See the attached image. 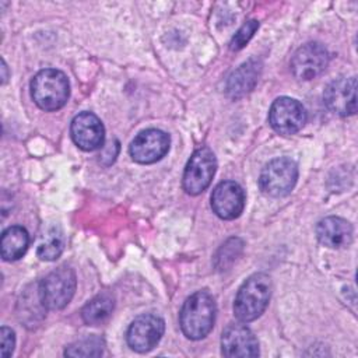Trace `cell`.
I'll use <instances>...</instances> for the list:
<instances>
[{
	"mask_svg": "<svg viewBox=\"0 0 358 358\" xmlns=\"http://www.w3.org/2000/svg\"><path fill=\"white\" fill-rule=\"evenodd\" d=\"M217 306L207 291L192 294L182 305L179 323L183 334L190 340L204 338L214 326Z\"/></svg>",
	"mask_w": 358,
	"mask_h": 358,
	"instance_id": "1",
	"label": "cell"
},
{
	"mask_svg": "<svg viewBox=\"0 0 358 358\" xmlns=\"http://www.w3.org/2000/svg\"><path fill=\"white\" fill-rule=\"evenodd\" d=\"M271 296V280L266 273L252 274L238 289L234 313L238 320L249 323L256 320L267 308Z\"/></svg>",
	"mask_w": 358,
	"mask_h": 358,
	"instance_id": "2",
	"label": "cell"
},
{
	"mask_svg": "<svg viewBox=\"0 0 358 358\" xmlns=\"http://www.w3.org/2000/svg\"><path fill=\"white\" fill-rule=\"evenodd\" d=\"M70 95V84L66 74L56 69H45L31 81V96L43 110L53 112L63 108Z\"/></svg>",
	"mask_w": 358,
	"mask_h": 358,
	"instance_id": "3",
	"label": "cell"
},
{
	"mask_svg": "<svg viewBox=\"0 0 358 358\" xmlns=\"http://www.w3.org/2000/svg\"><path fill=\"white\" fill-rule=\"evenodd\" d=\"M76 274L67 267L62 266L49 273L39 284V298L43 308L50 310L63 309L76 292Z\"/></svg>",
	"mask_w": 358,
	"mask_h": 358,
	"instance_id": "4",
	"label": "cell"
},
{
	"mask_svg": "<svg viewBox=\"0 0 358 358\" xmlns=\"http://www.w3.org/2000/svg\"><path fill=\"white\" fill-rule=\"evenodd\" d=\"M298 179L296 164L285 157L271 159L260 172V190L271 197H284L291 193Z\"/></svg>",
	"mask_w": 358,
	"mask_h": 358,
	"instance_id": "5",
	"label": "cell"
},
{
	"mask_svg": "<svg viewBox=\"0 0 358 358\" xmlns=\"http://www.w3.org/2000/svg\"><path fill=\"white\" fill-rule=\"evenodd\" d=\"M217 169V159L214 152L208 147L197 148L189 158L183 178L182 186L187 194L197 196L203 193L211 183Z\"/></svg>",
	"mask_w": 358,
	"mask_h": 358,
	"instance_id": "6",
	"label": "cell"
},
{
	"mask_svg": "<svg viewBox=\"0 0 358 358\" xmlns=\"http://www.w3.org/2000/svg\"><path fill=\"white\" fill-rule=\"evenodd\" d=\"M268 122L280 134H295L306 123V109L294 98L280 96L270 106Z\"/></svg>",
	"mask_w": 358,
	"mask_h": 358,
	"instance_id": "7",
	"label": "cell"
},
{
	"mask_svg": "<svg viewBox=\"0 0 358 358\" xmlns=\"http://www.w3.org/2000/svg\"><path fill=\"white\" fill-rule=\"evenodd\" d=\"M165 330L164 320L152 313L137 316L129 326L126 340L129 347L136 352L151 351L161 340Z\"/></svg>",
	"mask_w": 358,
	"mask_h": 358,
	"instance_id": "8",
	"label": "cell"
},
{
	"mask_svg": "<svg viewBox=\"0 0 358 358\" xmlns=\"http://www.w3.org/2000/svg\"><path fill=\"white\" fill-rule=\"evenodd\" d=\"M169 136L159 129H147L140 131L130 143L129 152L137 164H154L162 159L169 151Z\"/></svg>",
	"mask_w": 358,
	"mask_h": 358,
	"instance_id": "9",
	"label": "cell"
},
{
	"mask_svg": "<svg viewBox=\"0 0 358 358\" xmlns=\"http://www.w3.org/2000/svg\"><path fill=\"white\" fill-rule=\"evenodd\" d=\"M329 64V52L319 42L302 45L292 56L289 67L298 80H312L320 76Z\"/></svg>",
	"mask_w": 358,
	"mask_h": 358,
	"instance_id": "10",
	"label": "cell"
},
{
	"mask_svg": "<svg viewBox=\"0 0 358 358\" xmlns=\"http://www.w3.org/2000/svg\"><path fill=\"white\" fill-rule=\"evenodd\" d=\"M326 106L338 116H351L357 112V80L355 77H338L323 92Z\"/></svg>",
	"mask_w": 358,
	"mask_h": 358,
	"instance_id": "11",
	"label": "cell"
},
{
	"mask_svg": "<svg viewBox=\"0 0 358 358\" xmlns=\"http://www.w3.org/2000/svg\"><path fill=\"white\" fill-rule=\"evenodd\" d=\"M70 133L74 144L84 151H95L102 147L105 129L101 119L91 112H81L71 120Z\"/></svg>",
	"mask_w": 358,
	"mask_h": 358,
	"instance_id": "12",
	"label": "cell"
},
{
	"mask_svg": "<svg viewBox=\"0 0 358 358\" xmlns=\"http://www.w3.org/2000/svg\"><path fill=\"white\" fill-rule=\"evenodd\" d=\"M245 207V192L234 180L218 183L211 193V208L222 220L238 218Z\"/></svg>",
	"mask_w": 358,
	"mask_h": 358,
	"instance_id": "13",
	"label": "cell"
},
{
	"mask_svg": "<svg viewBox=\"0 0 358 358\" xmlns=\"http://www.w3.org/2000/svg\"><path fill=\"white\" fill-rule=\"evenodd\" d=\"M221 351L225 357L246 358L259 355V343L250 329L243 324H229L221 336Z\"/></svg>",
	"mask_w": 358,
	"mask_h": 358,
	"instance_id": "14",
	"label": "cell"
},
{
	"mask_svg": "<svg viewBox=\"0 0 358 358\" xmlns=\"http://www.w3.org/2000/svg\"><path fill=\"white\" fill-rule=\"evenodd\" d=\"M316 236L319 242L327 248H345L352 241V227L341 217H326L317 222Z\"/></svg>",
	"mask_w": 358,
	"mask_h": 358,
	"instance_id": "15",
	"label": "cell"
},
{
	"mask_svg": "<svg viewBox=\"0 0 358 358\" xmlns=\"http://www.w3.org/2000/svg\"><path fill=\"white\" fill-rule=\"evenodd\" d=\"M262 73V63L256 59H250L242 63L236 70L231 73L225 84V92L231 99H239L249 94Z\"/></svg>",
	"mask_w": 358,
	"mask_h": 358,
	"instance_id": "16",
	"label": "cell"
},
{
	"mask_svg": "<svg viewBox=\"0 0 358 358\" xmlns=\"http://www.w3.org/2000/svg\"><path fill=\"white\" fill-rule=\"evenodd\" d=\"M29 246V234L20 225L8 227L1 234L0 253L3 260L14 262L21 259Z\"/></svg>",
	"mask_w": 358,
	"mask_h": 358,
	"instance_id": "17",
	"label": "cell"
},
{
	"mask_svg": "<svg viewBox=\"0 0 358 358\" xmlns=\"http://www.w3.org/2000/svg\"><path fill=\"white\" fill-rule=\"evenodd\" d=\"M115 306V299L109 292H102L88 301L81 309V317L87 324H99L109 317Z\"/></svg>",
	"mask_w": 358,
	"mask_h": 358,
	"instance_id": "18",
	"label": "cell"
},
{
	"mask_svg": "<svg viewBox=\"0 0 358 358\" xmlns=\"http://www.w3.org/2000/svg\"><path fill=\"white\" fill-rule=\"evenodd\" d=\"M64 243L66 239L63 231L59 227H52L48 229L46 235L38 246V256L46 262L56 260L62 255Z\"/></svg>",
	"mask_w": 358,
	"mask_h": 358,
	"instance_id": "19",
	"label": "cell"
},
{
	"mask_svg": "<svg viewBox=\"0 0 358 358\" xmlns=\"http://www.w3.org/2000/svg\"><path fill=\"white\" fill-rule=\"evenodd\" d=\"M102 351H103V340L96 336H91L69 345L64 351V355L66 357H98V355H102Z\"/></svg>",
	"mask_w": 358,
	"mask_h": 358,
	"instance_id": "20",
	"label": "cell"
},
{
	"mask_svg": "<svg viewBox=\"0 0 358 358\" xmlns=\"http://www.w3.org/2000/svg\"><path fill=\"white\" fill-rule=\"evenodd\" d=\"M257 28H259V22L256 20L246 21L236 31V34L232 36V39L229 42V49L231 50H241L242 48H245V45L250 41V38L255 35Z\"/></svg>",
	"mask_w": 358,
	"mask_h": 358,
	"instance_id": "21",
	"label": "cell"
},
{
	"mask_svg": "<svg viewBox=\"0 0 358 358\" xmlns=\"http://www.w3.org/2000/svg\"><path fill=\"white\" fill-rule=\"evenodd\" d=\"M0 340H1V344H0V355L3 358H8L13 351H14V347H15V336H14V331L6 326L1 327L0 330Z\"/></svg>",
	"mask_w": 358,
	"mask_h": 358,
	"instance_id": "22",
	"label": "cell"
},
{
	"mask_svg": "<svg viewBox=\"0 0 358 358\" xmlns=\"http://www.w3.org/2000/svg\"><path fill=\"white\" fill-rule=\"evenodd\" d=\"M3 83H6V80H7V76H6V63H4V60H3Z\"/></svg>",
	"mask_w": 358,
	"mask_h": 358,
	"instance_id": "23",
	"label": "cell"
}]
</instances>
